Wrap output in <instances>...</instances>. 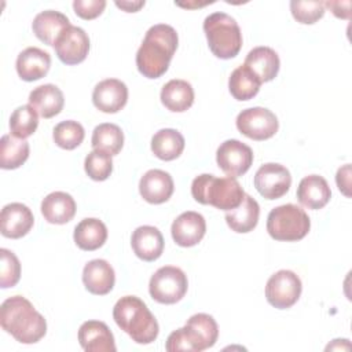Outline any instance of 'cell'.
<instances>
[{"mask_svg":"<svg viewBox=\"0 0 352 352\" xmlns=\"http://www.w3.org/2000/svg\"><path fill=\"white\" fill-rule=\"evenodd\" d=\"M176 30L165 23L151 26L136 52L138 70L147 78H158L166 73L177 48Z\"/></svg>","mask_w":352,"mask_h":352,"instance_id":"cell-1","label":"cell"},{"mask_svg":"<svg viewBox=\"0 0 352 352\" xmlns=\"http://www.w3.org/2000/svg\"><path fill=\"white\" fill-rule=\"evenodd\" d=\"M0 324L21 344H34L47 333L44 316L22 296H12L1 304Z\"/></svg>","mask_w":352,"mask_h":352,"instance_id":"cell-2","label":"cell"},{"mask_svg":"<svg viewBox=\"0 0 352 352\" xmlns=\"http://www.w3.org/2000/svg\"><path fill=\"white\" fill-rule=\"evenodd\" d=\"M113 319L138 344H151L158 337V322L136 296L121 297L113 308Z\"/></svg>","mask_w":352,"mask_h":352,"instance_id":"cell-3","label":"cell"},{"mask_svg":"<svg viewBox=\"0 0 352 352\" xmlns=\"http://www.w3.org/2000/svg\"><path fill=\"white\" fill-rule=\"evenodd\" d=\"M191 195L202 205H212L227 212L242 202L245 191L235 177H216L214 175L202 173L192 180Z\"/></svg>","mask_w":352,"mask_h":352,"instance_id":"cell-4","label":"cell"},{"mask_svg":"<svg viewBox=\"0 0 352 352\" xmlns=\"http://www.w3.org/2000/svg\"><path fill=\"white\" fill-rule=\"evenodd\" d=\"M219 337V327L213 316L208 314L192 315L184 327L172 331L166 340V351L201 352L212 348Z\"/></svg>","mask_w":352,"mask_h":352,"instance_id":"cell-5","label":"cell"},{"mask_svg":"<svg viewBox=\"0 0 352 352\" xmlns=\"http://www.w3.org/2000/svg\"><path fill=\"white\" fill-rule=\"evenodd\" d=\"M209 50L220 59L236 56L242 48V33L236 21L226 12H213L204 21Z\"/></svg>","mask_w":352,"mask_h":352,"instance_id":"cell-6","label":"cell"},{"mask_svg":"<svg viewBox=\"0 0 352 352\" xmlns=\"http://www.w3.org/2000/svg\"><path fill=\"white\" fill-rule=\"evenodd\" d=\"M309 228L311 220L308 214L294 204L276 206L267 217V231L275 241H300L309 232Z\"/></svg>","mask_w":352,"mask_h":352,"instance_id":"cell-7","label":"cell"},{"mask_svg":"<svg viewBox=\"0 0 352 352\" xmlns=\"http://www.w3.org/2000/svg\"><path fill=\"white\" fill-rule=\"evenodd\" d=\"M187 287L186 274L173 265L158 268L148 283L151 298L160 304H176L186 296Z\"/></svg>","mask_w":352,"mask_h":352,"instance_id":"cell-8","label":"cell"},{"mask_svg":"<svg viewBox=\"0 0 352 352\" xmlns=\"http://www.w3.org/2000/svg\"><path fill=\"white\" fill-rule=\"evenodd\" d=\"M301 290L302 285L298 275L290 270H280L267 280L265 298L272 307L286 309L298 301Z\"/></svg>","mask_w":352,"mask_h":352,"instance_id":"cell-9","label":"cell"},{"mask_svg":"<svg viewBox=\"0 0 352 352\" xmlns=\"http://www.w3.org/2000/svg\"><path fill=\"white\" fill-rule=\"evenodd\" d=\"M238 131L253 140H267L279 128L276 116L265 107H250L242 110L236 117Z\"/></svg>","mask_w":352,"mask_h":352,"instance_id":"cell-10","label":"cell"},{"mask_svg":"<svg viewBox=\"0 0 352 352\" xmlns=\"http://www.w3.org/2000/svg\"><path fill=\"white\" fill-rule=\"evenodd\" d=\"M216 161L226 175L239 177L252 166L253 151L248 144L236 139H228L219 146L216 151Z\"/></svg>","mask_w":352,"mask_h":352,"instance_id":"cell-11","label":"cell"},{"mask_svg":"<svg viewBox=\"0 0 352 352\" xmlns=\"http://www.w3.org/2000/svg\"><path fill=\"white\" fill-rule=\"evenodd\" d=\"M290 186V172L280 164H264L254 175V187L265 199H278L283 197L289 191Z\"/></svg>","mask_w":352,"mask_h":352,"instance_id":"cell-12","label":"cell"},{"mask_svg":"<svg viewBox=\"0 0 352 352\" xmlns=\"http://www.w3.org/2000/svg\"><path fill=\"white\" fill-rule=\"evenodd\" d=\"M55 52L65 65H78L89 52V37L84 29L70 25L56 40Z\"/></svg>","mask_w":352,"mask_h":352,"instance_id":"cell-13","label":"cell"},{"mask_svg":"<svg viewBox=\"0 0 352 352\" xmlns=\"http://www.w3.org/2000/svg\"><path fill=\"white\" fill-rule=\"evenodd\" d=\"M92 102L94 106L103 113H117L124 109L128 102V88L121 80L106 78L95 85Z\"/></svg>","mask_w":352,"mask_h":352,"instance_id":"cell-14","label":"cell"},{"mask_svg":"<svg viewBox=\"0 0 352 352\" xmlns=\"http://www.w3.org/2000/svg\"><path fill=\"white\" fill-rule=\"evenodd\" d=\"M206 232V221L198 212L187 210L177 216L170 227L173 241L182 248H190L199 243Z\"/></svg>","mask_w":352,"mask_h":352,"instance_id":"cell-15","label":"cell"},{"mask_svg":"<svg viewBox=\"0 0 352 352\" xmlns=\"http://www.w3.org/2000/svg\"><path fill=\"white\" fill-rule=\"evenodd\" d=\"M34 217L32 210L21 204L12 202L1 209L0 214V230L1 235L11 239L25 236L33 227Z\"/></svg>","mask_w":352,"mask_h":352,"instance_id":"cell-16","label":"cell"},{"mask_svg":"<svg viewBox=\"0 0 352 352\" xmlns=\"http://www.w3.org/2000/svg\"><path fill=\"white\" fill-rule=\"evenodd\" d=\"M175 190L172 176L161 169L147 170L139 182V192L142 198L148 204H164L166 202Z\"/></svg>","mask_w":352,"mask_h":352,"instance_id":"cell-17","label":"cell"},{"mask_svg":"<svg viewBox=\"0 0 352 352\" xmlns=\"http://www.w3.org/2000/svg\"><path fill=\"white\" fill-rule=\"evenodd\" d=\"M78 342L87 352H116L114 336L100 320H87L78 329Z\"/></svg>","mask_w":352,"mask_h":352,"instance_id":"cell-18","label":"cell"},{"mask_svg":"<svg viewBox=\"0 0 352 352\" xmlns=\"http://www.w3.org/2000/svg\"><path fill=\"white\" fill-rule=\"evenodd\" d=\"M114 282V270L106 260L95 258L85 264L82 270V283L89 293L104 296L111 292Z\"/></svg>","mask_w":352,"mask_h":352,"instance_id":"cell-19","label":"cell"},{"mask_svg":"<svg viewBox=\"0 0 352 352\" xmlns=\"http://www.w3.org/2000/svg\"><path fill=\"white\" fill-rule=\"evenodd\" d=\"M131 245L133 253L143 261H154L161 257L164 252V236L157 227L140 226L138 227L132 236Z\"/></svg>","mask_w":352,"mask_h":352,"instance_id":"cell-20","label":"cell"},{"mask_svg":"<svg viewBox=\"0 0 352 352\" xmlns=\"http://www.w3.org/2000/svg\"><path fill=\"white\" fill-rule=\"evenodd\" d=\"M15 67L23 81H36L47 76L51 67V56L37 47H28L19 52Z\"/></svg>","mask_w":352,"mask_h":352,"instance_id":"cell-21","label":"cell"},{"mask_svg":"<svg viewBox=\"0 0 352 352\" xmlns=\"http://www.w3.org/2000/svg\"><path fill=\"white\" fill-rule=\"evenodd\" d=\"M70 26L69 18L54 10L41 11L33 19L32 29L34 36L47 45H55L59 36Z\"/></svg>","mask_w":352,"mask_h":352,"instance_id":"cell-22","label":"cell"},{"mask_svg":"<svg viewBox=\"0 0 352 352\" xmlns=\"http://www.w3.org/2000/svg\"><path fill=\"white\" fill-rule=\"evenodd\" d=\"M331 191L324 177L319 175H309L301 179L297 187L298 202L312 210L322 209L330 201Z\"/></svg>","mask_w":352,"mask_h":352,"instance_id":"cell-23","label":"cell"},{"mask_svg":"<svg viewBox=\"0 0 352 352\" xmlns=\"http://www.w3.org/2000/svg\"><path fill=\"white\" fill-rule=\"evenodd\" d=\"M29 104L37 111L43 118H51L58 116L65 104V98L62 91L54 84H44L36 87L29 94Z\"/></svg>","mask_w":352,"mask_h":352,"instance_id":"cell-24","label":"cell"},{"mask_svg":"<svg viewBox=\"0 0 352 352\" xmlns=\"http://www.w3.org/2000/svg\"><path fill=\"white\" fill-rule=\"evenodd\" d=\"M41 213L51 224H66L76 214V201L67 192L54 191L43 199Z\"/></svg>","mask_w":352,"mask_h":352,"instance_id":"cell-25","label":"cell"},{"mask_svg":"<svg viewBox=\"0 0 352 352\" xmlns=\"http://www.w3.org/2000/svg\"><path fill=\"white\" fill-rule=\"evenodd\" d=\"M243 65L248 66L263 84L274 80L278 76L280 60L272 48L256 47L249 51Z\"/></svg>","mask_w":352,"mask_h":352,"instance_id":"cell-26","label":"cell"},{"mask_svg":"<svg viewBox=\"0 0 352 352\" xmlns=\"http://www.w3.org/2000/svg\"><path fill=\"white\" fill-rule=\"evenodd\" d=\"M260 216V206L254 198L245 194L242 202L226 212V221L228 227L239 234L250 232L258 223Z\"/></svg>","mask_w":352,"mask_h":352,"instance_id":"cell-27","label":"cell"},{"mask_svg":"<svg viewBox=\"0 0 352 352\" xmlns=\"http://www.w3.org/2000/svg\"><path fill=\"white\" fill-rule=\"evenodd\" d=\"M73 238L81 250L92 252L104 245L107 239V228L102 220L87 217L76 226Z\"/></svg>","mask_w":352,"mask_h":352,"instance_id":"cell-28","label":"cell"},{"mask_svg":"<svg viewBox=\"0 0 352 352\" xmlns=\"http://www.w3.org/2000/svg\"><path fill=\"white\" fill-rule=\"evenodd\" d=\"M161 102L168 110L183 113L194 103V89L186 80H170L161 89Z\"/></svg>","mask_w":352,"mask_h":352,"instance_id":"cell-29","label":"cell"},{"mask_svg":"<svg viewBox=\"0 0 352 352\" xmlns=\"http://www.w3.org/2000/svg\"><path fill=\"white\" fill-rule=\"evenodd\" d=\"M183 135L172 128L160 129L151 139V151L162 161L176 160L184 150Z\"/></svg>","mask_w":352,"mask_h":352,"instance_id":"cell-30","label":"cell"},{"mask_svg":"<svg viewBox=\"0 0 352 352\" xmlns=\"http://www.w3.org/2000/svg\"><path fill=\"white\" fill-rule=\"evenodd\" d=\"M261 87L258 77L245 65L238 66L228 78L230 94L236 100H250L253 99Z\"/></svg>","mask_w":352,"mask_h":352,"instance_id":"cell-31","label":"cell"},{"mask_svg":"<svg viewBox=\"0 0 352 352\" xmlns=\"http://www.w3.org/2000/svg\"><path fill=\"white\" fill-rule=\"evenodd\" d=\"M29 157V143L14 135H3L0 140V166L3 169H16Z\"/></svg>","mask_w":352,"mask_h":352,"instance_id":"cell-32","label":"cell"},{"mask_svg":"<svg viewBox=\"0 0 352 352\" xmlns=\"http://www.w3.org/2000/svg\"><path fill=\"white\" fill-rule=\"evenodd\" d=\"M91 144L95 150H102L110 155H117L124 146V132L116 124H99L92 132Z\"/></svg>","mask_w":352,"mask_h":352,"instance_id":"cell-33","label":"cell"},{"mask_svg":"<svg viewBox=\"0 0 352 352\" xmlns=\"http://www.w3.org/2000/svg\"><path fill=\"white\" fill-rule=\"evenodd\" d=\"M38 126V114L30 104L16 107L10 117V131L18 139L32 136Z\"/></svg>","mask_w":352,"mask_h":352,"instance_id":"cell-34","label":"cell"},{"mask_svg":"<svg viewBox=\"0 0 352 352\" xmlns=\"http://www.w3.org/2000/svg\"><path fill=\"white\" fill-rule=\"evenodd\" d=\"M84 136H85V131L82 125L73 120H67L56 124L52 132L55 144L65 150H73L78 147L82 143Z\"/></svg>","mask_w":352,"mask_h":352,"instance_id":"cell-35","label":"cell"},{"mask_svg":"<svg viewBox=\"0 0 352 352\" xmlns=\"http://www.w3.org/2000/svg\"><path fill=\"white\" fill-rule=\"evenodd\" d=\"M85 173L95 182L106 180L113 172L111 155L102 150H92L84 161Z\"/></svg>","mask_w":352,"mask_h":352,"instance_id":"cell-36","label":"cell"},{"mask_svg":"<svg viewBox=\"0 0 352 352\" xmlns=\"http://www.w3.org/2000/svg\"><path fill=\"white\" fill-rule=\"evenodd\" d=\"M290 11L293 18L304 25H312L319 21L324 15V6L322 1H301V0H292L290 1Z\"/></svg>","mask_w":352,"mask_h":352,"instance_id":"cell-37","label":"cell"},{"mask_svg":"<svg viewBox=\"0 0 352 352\" xmlns=\"http://www.w3.org/2000/svg\"><path fill=\"white\" fill-rule=\"evenodd\" d=\"M0 286L3 289L12 287L21 278V263L18 257L8 249H0Z\"/></svg>","mask_w":352,"mask_h":352,"instance_id":"cell-38","label":"cell"},{"mask_svg":"<svg viewBox=\"0 0 352 352\" xmlns=\"http://www.w3.org/2000/svg\"><path fill=\"white\" fill-rule=\"evenodd\" d=\"M106 7L104 0H74L73 1V10L77 14V16L82 19H95L98 18Z\"/></svg>","mask_w":352,"mask_h":352,"instance_id":"cell-39","label":"cell"},{"mask_svg":"<svg viewBox=\"0 0 352 352\" xmlns=\"http://www.w3.org/2000/svg\"><path fill=\"white\" fill-rule=\"evenodd\" d=\"M336 182L337 186L340 188V191L344 192V195L349 197V186H351V165L346 164L342 168H340L337 170V176H336Z\"/></svg>","mask_w":352,"mask_h":352,"instance_id":"cell-40","label":"cell"},{"mask_svg":"<svg viewBox=\"0 0 352 352\" xmlns=\"http://www.w3.org/2000/svg\"><path fill=\"white\" fill-rule=\"evenodd\" d=\"M324 7L330 8L331 12L337 16V18H342V19H349L351 15V1H326L323 3Z\"/></svg>","mask_w":352,"mask_h":352,"instance_id":"cell-41","label":"cell"},{"mask_svg":"<svg viewBox=\"0 0 352 352\" xmlns=\"http://www.w3.org/2000/svg\"><path fill=\"white\" fill-rule=\"evenodd\" d=\"M116 6L125 12H136L144 6V1H116Z\"/></svg>","mask_w":352,"mask_h":352,"instance_id":"cell-42","label":"cell"}]
</instances>
